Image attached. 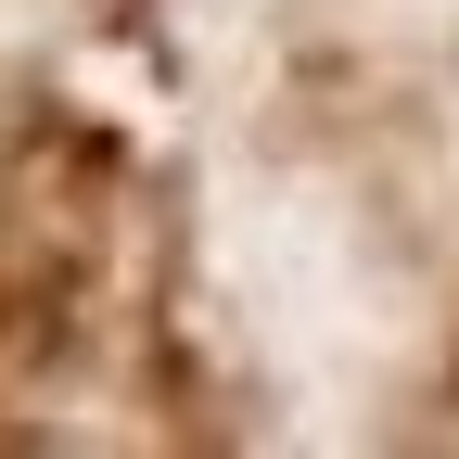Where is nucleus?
I'll return each instance as SVG.
<instances>
[]
</instances>
